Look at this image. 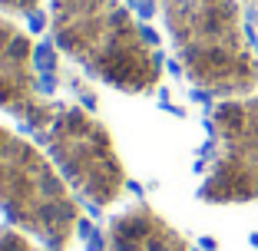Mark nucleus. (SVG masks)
<instances>
[{
    "label": "nucleus",
    "instance_id": "1",
    "mask_svg": "<svg viewBox=\"0 0 258 251\" xmlns=\"http://www.w3.org/2000/svg\"><path fill=\"white\" fill-rule=\"evenodd\" d=\"M152 7L172 53L196 90L219 99L258 90V53L245 30L242 0H133Z\"/></svg>",
    "mask_w": 258,
    "mask_h": 251
},
{
    "label": "nucleus",
    "instance_id": "4",
    "mask_svg": "<svg viewBox=\"0 0 258 251\" xmlns=\"http://www.w3.org/2000/svg\"><path fill=\"white\" fill-rule=\"evenodd\" d=\"M43 152L53 159L76 198L93 208H106L119 202L126 189V165L113 142V132L93 113L63 103L53 122L40 132Z\"/></svg>",
    "mask_w": 258,
    "mask_h": 251
},
{
    "label": "nucleus",
    "instance_id": "9",
    "mask_svg": "<svg viewBox=\"0 0 258 251\" xmlns=\"http://www.w3.org/2000/svg\"><path fill=\"white\" fill-rule=\"evenodd\" d=\"M0 7L14 17H30L40 10V0H0Z\"/></svg>",
    "mask_w": 258,
    "mask_h": 251
},
{
    "label": "nucleus",
    "instance_id": "10",
    "mask_svg": "<svg viewBox=\"0 0 258 251\" xmlns=\"http://www.w3.org/2000/svg\"><path fill=\"white\" fill-rule=\"evenodd\" d=\"M242 4H245V7H255V4H258V0H242Z\"/></svg>",
    "mask_w": 258,
    "mask_h": 251
},
{
    "label": "nucleus",
    "instance_id": "6",
    "mask_svg": "<svg viewBox=\"0 0 258 251\" xmlns=\"http://www.w3.org/2000/svg\"><path fill=\"white\" fill-rule=\"evenodd\" d=\"M60 106V99L46 96L40 86L37 46L30 33L10 17H0V109L30 132H43Z\"/></svg>",
    "mask_w": 258,
    "mask_h": 251
},
{
    "label": "nucleus",
    "instance_id": "7",
    "mask_svg": "<svg viewBox=\"0 0 258 251\" xmlns=\"http://www.w3.org/2000/svg\"><path fill=\"white\" fill-rule=\"evenodd\" d=\"M103 241L106 251H192L182 231L143 202L116 212L106 221Z\"/></svg>",
    "mask_w": 258,
    "mask_h": 251
},
{
    "label": "nucleus",
    "instance_id": "8",
    "mask_svg": "<svg viewBox=\"0 0 258 251\" xmlns=\"http://www.w3.org/2000/svg\"><path fill=\"white\" fill-rule=\"evenodd\" d=\"M0 251H50V248L40 244L33 235L20 231L17 225H4L0 228Z\"/></svg>",
    "mask_w": 258,
    "mask_h": 251
},
{
    "label": "nucleus",
    "instance_id": "3",
    "mask_svg": "<svg viewBox=\"0 0 258 251\" xmlns=\"http://www.w3.org/2000/svg\"><path fill=\"white\" fill-rule=\"evenodd\" d=\"M0 212L50 251H67L80 228V198L53 159L0 122Z\"/></svg>",
    "mask_w": 258,
    "mask_h": 251
},
{
    "label": "nucleus",
    "instance_id": "2",
    "mask_svg": "<svg viewBox=\"0 0 258 251\" xmlns=\"http://www.w3.org/2000/svg\"><path fill=\"white\" fill-rule=\"evenodd\" d=\"M50 30L63 53L119 93H152L162 56L122 0H50Z\"/></svg>",
    "mask_w": 258,
    "mask_h": 251
},
{
    "label": "nucleus",
    "instance_id": "5",
    "mask_svg": "<svg viewBox=\"0 0 258 251\" xmlns=\"http://www.w3.org/2000/svg\"><path fill=\"white\" fill-rule=\"evenodd\" d=\"M209 159L199 198L209 205L258 202V96L219 99L209 116Z\"/></svg>",
    "mask_w": 258,
    "mask_h": 251
}]
</instances>
